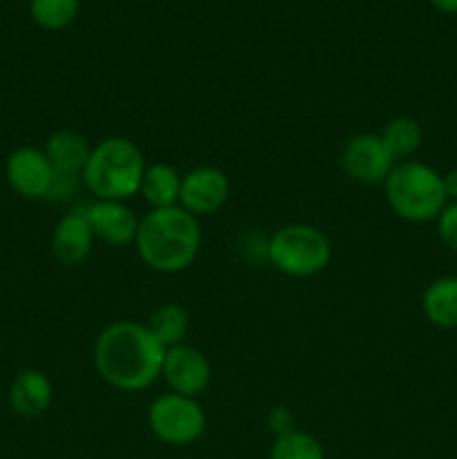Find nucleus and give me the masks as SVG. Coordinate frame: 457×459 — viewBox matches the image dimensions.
Listing matches in <instances>:
<instances>
[{"mask_svg":"<svg viewBox=\"0 0 457 459\" xmlns=\"http://www.w3.org/2000/svg\"><path fill=\"white\" fill-rule=\"evenodd\" d=\"M164 352L146 325L119 321L99 334L94 343V366L112 388L139 393L161 377Z\"/></svg>","mask_w":457,"mask_h":459,"instance_id":"nucleus-1","label":"nucleus"},{"mask_svg":"<svg viewBox=\"0 0 457 459\" xmlns=\"http://www.w3.org/2000/svg\"><path fill=\"white\" fill-rule=\"evenodd\" d=\"M134 247H137L139 258L152 272H184L200 254V222L182 206L152 209L151 213L139 220Z\"/></svg>","mask_w":457,"mask_h":459,"instance_id":"nucleus-2","label":"nucleus"},{"mask_svg":"<svg viewBox=\"0 0 457 459\" xmlns=\"http://www.w3.org/2000/svg\"><path fill=\"white\" fill-rule=\"evenodd\" d=\"M143 173L146 160L137 143L125 137H108L92 148L81 179L97 200L125 202L139 193Z\"/></svg>","mask_w":457,"mask_h":459,"instance_id":"nucleus-3","label":"nucleus"},{"mask_svg":"<svg viewBox=\"0 0 457 459\" xmlns=\"http://www.w3.org/2000/svg\"><path fill=\"white\" fill-rule=\"evenodd\" d=\"M385 200L390 209L408 222H430L437 220L448 204L442 175L421 161H401L384 182Z\"/></svg>","mask_w":457,"mask_h":459,"instance_id":"nucleus-4","label":"nucleus"},{"mask_svg":"<svg viewBox=\"0 0 457 459\" xmlns=\"http://www.w3.org/2000/svg\"><path fill=\"white\" fill-rule=\"evenodd\" d=\"M273 267L291 278L321 273L332 260V245L323 231L309 224H287L278 229L267 245Z\"/></svg>","mask_w":457,"mask_h":459,"instance_id":"nucleus-5","label":"nucleus"},{"mask_svg":"<svg viewBox=\"0 0 457 459\" xmlns=\"http://www.w3.org/2000/svg\"><path fill=\"white\" fill-rule=\"evenodd\" d=\"M148 429L160 442L170 446H186L202 437L206 415L197 399L168 393L157 397L148 408Z\"/></svg>","mask_w":457,"mask_h":459,"instance_id":"nucleus-6","label":"nucleus"},{"mask_svg":"<svg viewBox=\"0 0 457 459\" xmlns=\"http://www.w3.org/2000/svg\"><path fill=\"white\" fill-rule=\"evenodd\" d=\"M4 178L9 186L25 200H49L56 182L47 155L34 146H21L7 157Z\"/></svg>","mask_w":457,"mask_h":459,"instance_id":"nucleus-7","label":"nucleus"},{"mask_svg":"<svg viewBox=\"0 0 457 459\" xmlns=\"http://www.w3.org/2000/svg\"><path fill=\"white\" fill-rule=\"evenodd\" d=\"M341 166L348 178L357 182L384 184L397 166V160L390 155L379 134H357L345 143L341 152Z\"/></svg>","mask_w":457,"mask_h":459,"instance_id":"nucleus-8","label":"nucleus"},{"mask_svg":"<svg viewBox=\"0 0 457 459\" xmlns=\"http://www.w3.org/2000/svg\"><path fill=\"white\" fill-rule=\"evenodd\" d=\"M161 377L173 393L197 399L211 384V363L206 354L193 345H175L164 352Z\"/></svg>","mask_w":457,"mask_h":459,"instance_id":"nucleus-9","label":"nucleus"},{"mask_svg":"<svg viewBox=\"0 0 457 459\" xmlns=\"http://www.w3.org/2000/svg\"><path fill=\"white\" fill-rule=\"evenodd\" d=\"M231 193V184L224 170L215 166H197L182 175V191H179V206L188 213L211 215L222 209Z\"/></svg>","mask_w":457,"mask_h":459,"instance_id":"nucleus-10","label":"nucleus"},{"mask_svg":"<svg viewBox=\"0 0 457 459\" xmlns=\"http://www.w3.org/2000/svg\"><path fill=\"white\" fill-rule=\"evenodd\" d=\"M81 213L88 220L94 238L110 247H125L134 242L139 231V218L125 202L97 200Z\"/></svg>","mask_w":457,"mask_h":459,"instance_id":"nucleus-11","label":"nucleus"},{"mask_svg":"<svg viewBox=\"0 0 457 459\" xmlns=\"http://www.w3.org/2000/svg\"><path fill=\"white\" fill-rule=\"evenodd\" d=\"M43 152L47 155L56 179H61V182H79L92 148H90L88 139L83 134L76 133V130L63 128L49 134Z\"/></svg>","mask_w":457,"mask_h":459,"instance_id":"nucleus-12","label":"nucleus"},{"mask_svg":"<svg viewBox=\"0 0 457 459\" xmlns=\"http://www.w3.org/2000/svg\"><path fill=\"white\" fill-rule=\"evenodd\" d=\"M94 233L81 211L63 215L52 233V254L65 267H76L92 251Z\"/></svg>","mask_w":457,"mask_h":459,"instance_id":"nucleus-13","label":"nucleus"},{"mask_svg":"<svg viewBox=\"0 0 457 459\" xmlns=\"http://www.w3.org/2000/svg\"><path fill=\"white\" fill-rule=\"evenodd\" d=\"M54 388L43 370L27 368L13 377L9 385V406L21 417H39L52 406Z\"/></svg>","mask_w":457,"mask_h":459,"instance_id":"nucleus-14","label":"nucleus"},{"mask_svg":"<svg viewBox=\"0 0 457 459\" xmlns=\"http://www.w3.org/2000/svg\"><path fill=\"white\" fill-rule=\"evenodd\" d=\"M179 191H182V175L170 164L146 166L139 193L152 209H170L179 206Z\"/></svg>","mask_w":457,"mask_h":459,"instance_id":"nucleus-15","label":"nucleus"},{"mask_svg":"<svg viewBox=\"0 0 457 459\" xmlns=\"http://www.w3.org/2000/svg\"><path fill=\"white\" fill-rule=\"evenodd\" d=\"M424 314L442 330H457V276H442L424 291Z\"/></svg>","mask_w":457,"mask_h":459,"instance_id":"nucleus-16","label":"nucleus"},{"mask_svg":"<svg viewBox=\"0 0 457 459\" xmlns=\"http://www.w3.org/2000/svg\"><path fill=\"white\" fill-rule=\"evenodd\" d=\"M146 327L155 336L157 343L164 350H168L186 341L188 330H191V316H188V312L182 305L164 303L151 314Z\"/></svg>","mask_w":457,"mask_h":459,"instance_id":"nucleus-17","label":"nucleus"},{"mask_svg":"<svg viewBox=\"0 0 457 459\" xmlns=\"http://www.w3.org/2000/svg\"><path fill=\"white\" fill-rule=\"evenodd\" d=\"M379 137L394 160H406L421 146L424 130H421L419 121L412 119V117H397V119L385 124Z\"/></svg>","mask_w":457,"mask_h":459,"instance_id":"nucleus-18","label":"nucleus"},{"mask_svg":"<svg viewBox=\"0 0 457 459\" xmlns=\"http://www.w3.org/2000/svg\"><path fill=\"white\" fill-rule=\"evenodd\" d=\"M30 13L43 30H65L79 16V0H31Z\"/></svg>","mask_w":457,"mask_h":459,"instance_id":"nucleus-19","label":"nucleus"},{"mask_svg":"<svg viewBox=\"0 0 457 459\" xmlns=\"http://www.w3.org/2000/svg\"><path fill=\"white\" fill-rule=\"evenodd\" d=\"M269 459H325V453L314 435L296 429L276 437Z\"/></svg>","mask_w":457,"mask_h":459,"instance_id":"nucleus-20","label":"nucleus"},{"mask_svg":"<svg viewBox=\"0 0 457 459\" xmlns=\"http://www.w3.org/2000/svg\"><path fill=\"white\" fill-rule=\"evenodd\" d=\"M437 236L451 251H457V202H451L437 215Z\"/></svg>","mask_w":457,"mask_h":459,"instance_id":"nucleus-21","label":"nucleus"},{"mask_svg":"<svg viewBox=\"0 0 457 459\" xmlns=\"http://www.w3.org/2000/svg\"><path fill=\"white\" fill-rule=\"evenodd\" d=\"M269 426H272V430L276 433V437L291 433V430H296L294 415H291L287 408H273L272 415H269Z\"/></svg>","mask_w":457,"mask_h":459,"instance_id":"nucleus-22","label":"nucleus"},{"mask_svg":"<svg viewBox=\"0 0 457 459\" xmlns=\"http://www.w3.org/2000/svg\"><path fill=\"white\" fill-rule=\"evenodd\" d=\"M444 182V193H446V200L457 202V169L448 170L446 175H442Z\"/></svg>","mask_w":457,"mask_h":459,"instance_id":"nucleus-23","label":"nucleus"},{"mask_svg":"<svg viewBox=\"0 0 457 459\" xmlns=\"http://www.w3.org/2000/svg\"><path fill=\"white\" fill-rule=\"evenodd\" d=\"M439 12L444 13H457V0H430Z\"/></svg>","mask_w":457,"mask_h":459,"instance_id":"nucleus-24","label":"nucleus"}]
</instances>
